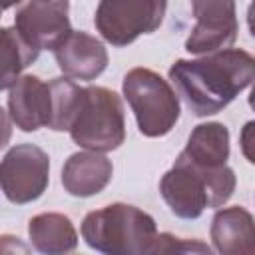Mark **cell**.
<instances>
[{"instance_id": "1", "label": "cell", "mask_w": 255, "mask_h": 255, "mask_svg": "<svg viewBox=\"0 0 255 255\" xmlns=\"http://www.w3.org/2000/svg\"><path fill=\"white\" fill-rule=\"evenodd\" d=\"M175 94L197 118L225 110L255 78V58L241 48H225L195 60H175L169 68Z\"/></svg>"}, {"instance_id": "2", "label": "cell", "mask_w": 255, "mask_h": 255, "mask_svg": "<svg viewBox=\"0 0 255 255\" xmlns=\"http://www.w3.org/2000/svg\"><path fill=\"white\" fill-rule=\"evenodd\" d=\"M235 185V171L227 163L207 169L177 157L173 167L159 179V193L175 217L197 219L205 209L225 205Z\"/></svg>"}, {"instance_id": "3", "label": "cell", "mask_w": 255, "mask_h": 255, "mask_svg": "<svg viewBox=\"0 0 255 255\" xmlns=\"http://www.w3.org/2000/svg\"><path fill=\"white\" fill-rule=\"evenodd\" d=\"M82 239L104 255H147L151 253L157 225L143 209L128 203H110L86 213Z\"/></svg>"}, {"instance_id": "4", "label": "cell", "mask_w": 255, "mask_h": 255, "mask_svg": "<svg viewBox=\"0 0 255 255\" xmlns=\"http://www.w3.org/2000/svg\"><path fill=\"white\" fill-rule=\"evenodd\" d=\"M122 92L135 116L141 135L161 137L175 128L181 114L179 96L157 72L131 68L124 76Z\"/></svg>"}, {"instance_id": "5", "label": "cell", "mask_w": 255, "mask_h": 255, "mask_svg": "<svg viewBox=\"0 0 255 255\" xmlns=\"http://www.w3.org/2000/svg\"><path fill=\"white\" fill-rule=\"evenodd\" d=\"M72 141L92 151H114L126 141V112L122 98L104 86L84 88L80 110L68 129Z\"/></svg>"}, {"instance_id": "6", "label": "cell", "mask_w": 255, "mask_h": 255, "mask_svg": "<svg viewBox=\"0 0 255 255\" xmlns=\"http://www.w3.org/2000/svg\"><path fill=\"white\" fill-rule=\"evenodd\" d=\"M165 10L167 0H100L94 24L108 44L124 48L139 36L155 32Z\"/></svg>"}, {"instance_id": "7", "label": "cell", "mask_w": 255, "mask_h": 255, "mask_svg": "<svg viewBox=\"0 0 255 255\" xmlns=\"http://www.w3.org/2000/svg\"><path fill=\"white\" fill-rule=\"evenodd\" d=\"M50 183V157L34 143H18L0 159V191L14 205L44 195Z\"/></svg>"}, {"instance_id": "8", "label": "cell", "mask_w": 255, "mask_h": 255, "mask_svg": "<svg viewBox=\"0 0 255 255\" xmlns=\"http://www.w3.org/2000/svg\"><path fill=\"white\" fill-rule=\"evenodd\" d=\"M191 12L195 26L185 40L189 54L203 56L235 44L239 32L235 0H191Z\"/></svg>"}, {"instance_id": "9", "label": "cell", "mask_w": 255, "mask_h": 255, "mask_svg": "<svg viewBox=\"0 0 255 255\" xmlns=\"http://www.w3.org/2000/svg\"><path fill=\"white\" fill-rule=\"evenodd\" d=\"M14 28L38 52L54 50L72 32L68 0H24L14 14Z\"/></svg>"}, {"instance_id": "10", "label": "cell", "mask_w": 255, "mask_h": 255, "mask_svg": "<svg viewBox=\"0 0 255 255\" xmlns=\"http://www.w3.org/2000/svg\"><path fill=\"white\" fill-rule=\"evenodd\" d=\"M52 52L62 74L72 80L92 82L108 68V50L102 40L82 30H72Z\"/></svg>"}, {"instance_id": "11", "label": "cell", "mask_w": 255, "mask_h": 255, "mask_svg": "<svg viewBox=\"0 0 255 255\" xmlns=\"http://www.w3.org/2000/svg\"><path fill=\"white\" fill-rule=\"evenodd\" d=\"M52 114L50 86L38 76H20L8 94V116L22 131H36L48 128Z\"/></svg>"}, {"instance_id": "12", "label": "cell", "mask_w": 255, "mask_h": 255, "mask_svg": "<svg viewBox=\"0 0 255 255\" xmlns=\"http://www.w3.org/2000/svg\"><path fill=\"white\" fill-rule=\"evenodd\" d=\"M112 175V159L102 151H76L62 167V185L74 197H92L108 187Z\"/></svg>"}, {"instance_id": "13", "label": "cell", "mask_w": 255, "mask_h": 255, "mask_svg": "<svg viewBox=\"0 0 255 255\" xmlns=\"http://www.w3.org/2000/svg\"><path fill=\"white\" fill-rule=\"evenodd\" d=\"M211 243L221 255H249L255 251L253 215L241 207H223L211 219Z\"/></svg>"}, {"instance_id": "14", "label": "cell", "mask_w": 255, "mask_h": 255, "mask_svg": "<svg viewBox=\"0 0 255 255\" xmlns=\"http://www.w3.org/2000/svg\"><path fill=\"white\" fill-rule=\"evenodd\" d=\"M197 167H219L229 159V129L221 122H205L193 128L185 147L177 155Z\"/></svg>"}, {"instance_id": "15", "label": "cell", "mask_w": 255, "mask_h": 255, "mask_svg": "<svg viewBox=\"0 0 255 255\" xmlns=\"http://www.w3.org/2000/svg\"><path fill=\"white\" fill-rule=\"evenodd\" d=\"M30 243L44 255H64L78 247V233L74 223L64 213H38L28 221Z\"/></svg>"}, {"instance_id": "16", "label": "cell", "mask_w": 255, "mask_h": 255, "mask_svg": "<svg viewBox=\"0 0 255 255\" xmlns=\"http://www.w3.org/2000/svg\"><path fill=\"white\" fill-rule=\"evenodd\" d=\"M40 52L30 46L14 26H0V92L10 90L22 70L38 60Z\"/></svg>"}, {"instance_id": "17", "label": "cell", "mask_w": 255, "mask_h": 255, "mask_svg": "<svg viewBox=\"0 0 255 255\" xmlns=\"http://www.w3.org/2000/svg\"><path fill=\"white\" fill-rule=\"evenodd\" d=\"M52 96V114L48 128L54 131H68L84 96V88L78 86L72 78H54L48 82Z\"/></svg>"}, {"instance_id": "18", "label": "cell", "mask_w": 255, "mask_h": 255, "mask_svg": "<svg viewBox=\"0 0 255 255\" xmlns=\"http://www.w3.org/2000/svg\"><path fill=\"white\" fill-rule=\"evenodd\" d=\"M151 253H211V249L199 239H181L171 233H157Z\"/></svg>"}, {"instance_id": "19", "label": "cell", "mask_w": 255, "mask_h": 255, "mask_svg": "<svg viewBox=\"0 0 255 255\" xmlns=\"http://www.w3.org/2000/svg\"><path fill=\"white\" fill-rule=\"evenodd\" d=\"M10 137H12V120H10L8 112L0 106V149L8 145Z\"/></svg>"}, {"instance_id": "20", "label": "cell", "mask_w": 255, "mask_h": 255, "mask_svg": "<svg viewBox=\"0 0 255 255\" xmlns=\"http://www.w3.org/2000/svg\"><path fill=\"white\" fill-rule=\"evenodd\" d=\"M24 0H0V10L4 12V10H8V8H12V6H18V4H22Z\"/></svg>"}, {"instance_id": "21", "label": "cell", "mask_w": 255, "mask_h": 255, "mask_svg": "<svg viewBox=\"0 0 255 255\" xmlns=\"http://www.w3.org/2000/svg\"><path fill=\"white\" fill-rule=\"evenodd\" d=\"M0 18H2V10H0Z\"/></svg>"}]
</instances>
